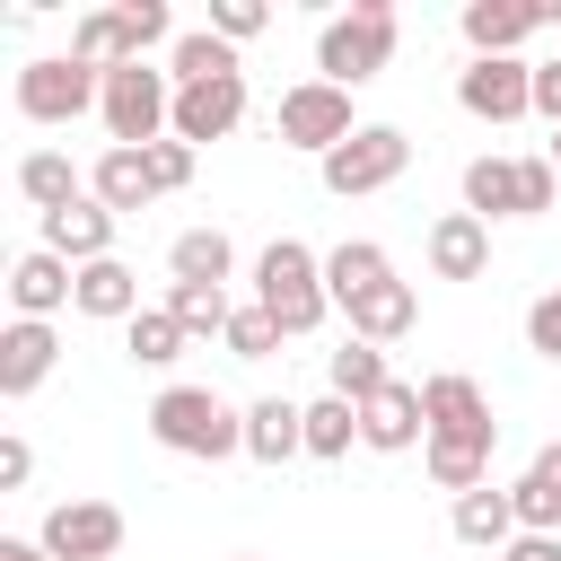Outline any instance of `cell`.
<instances>
[{
  "mask_svg": "<svg viewBox=\"0 0 561 561\" xmlns=\"http://www.w3.org/2000/svg\"><path fill=\"white\" fill-rule=\"evenodd\" d=\"M421 412H430V447H421L430 482L456 491V500L482 491V482H491V447H500L491 394H482L465 368H438V377H421Z\"/></svg>",
  "mask_w": 561,
  "mask_h": 561,
  "instance_id": "cell-1",
  "label": "cell"
},
{
  "mask_svg": "<svg viewBox=\"0 0 561 561\" xmlns=\"http://www.w3.org/2000/svg\"><path fill=\"white\" fill-rule=\"evenodd\" d=\"M149 438L167 456H193V465H219V456H245V412L210 386H158L149 394Z\"/></svg>",
  "mask_w": 561,
  "mask_h": 561,
  "instance_id": "cell-2",
  "label": "cell"
},
{
  "mask_svg": "<svg viewBox=\"0 0 561 561\" xmlns=\"http://www.w3.org/2000/svg\"><path fill=\"white\" fill-rule=\"evenodd\" d=\"M254 307L280 324V342L316 333V324L333 316V289H324V254H316V245H298V237H272V245L254 254Z\"/></svg>",
  "mask_w": 561,
  "mask_h": 561,
  "instance_id": "cell-3",
  "label": "cell"
},
{
  "mask_svg": "<svg viewBox=\"0 0 561 561\" xmlns=\"http://www.w3.org/2000/svg\"><path fill=\"white\" fill-rule=\"evenodd\" d=\"M394 44H403L394 0H351V9H333V18L316 26V79H333V88H368V79L394 61Z\"/></svg>",
  "mask_w": 561,
  "mask_h": 561,
  "instance_id": "cell-4",
  "label": "cell"
},
{
  "mask_svg": "<svg viewBox=\"0 0 561 561\" xmlns=\"http://www.w3.org/2000/svg\"><path fill=\"white\" fill-rule=\"evenodd\" d=\"M96 123H105L114 149H158V140L175 131V79H167L158 61H123V70H105V105H96Z\"/></svg>",
  "mask_w": 561,
  "mask_h": 561,
  "instance_id": "cell-5",
  "label": "cell"
},
{
  "mask_svg": "<svg viewBox=\"0 0 561 561\" xmlns=\"http://www.w3.org/2000/svg\"><path fill=\"white\" fill-rule=\"evenodd\" d=\"M561 193L552 158H473L465 167V210L473 219H543Z\"/></svg>",
  "mask_w": 561,
  "mask_h": 561,
  "instance_id": "cell-6",
  "label": "cell"
},
{
  "mask_svg": "<svg viewBox=\"0 0 561 561\" xmlns=\"http://www.w3.org/2000/svg\"><path fill=\"white\" fill-rule=\"evenodd\" d=\"M105 105V70H88L79 53H35L18 70V114L26 123H79Z\"/></svg>",
  "mask_w": 561,
  "mask_h": 561,
  "instance_id": "cell-7",
  "label": "cell"
},
{
  "mask_svg": "<svg viewBox=\"0 0 561 561\" xmlns=\"http://www.w3.org/2000/svg\"><path fill=\"white\" fill-rule=\"evenodd\" d=\"M272 131H280V149L333 158V149L359 131V114H351V88H333V79H298V88H280V114H272Z\"/></svg>",
  "mask_w": 561,
  "mask_h": 561,
  "instance_id": "cell-8",
  "label": "cell"
},
{
  "mask_svg": "<svg viewBox=\"0 0 561 561\" xmlns=\"http://www.w3.org/2000/svg\"><path fill=\"white\" fill-rule=\"evenodd\" d=\"M324 167V193L333 202H359V193H386L403 167H412V140H403V123H359L333 158H316Z\"/></svg>",
  "mask_w": 561,
  "mask_h": 561,
  "instance_id": "cell-9",
  "label": "cell"
},
{
  "mask_svg": "<svg viewBox=\"0 0 561 561\" xmlns=\"http://www.w3.org/2000/svg\"><path fill=\"white\" fill-rule=\"evenodd\" d=\"M35 543L53 561H114L123 552V508L114 500H53L44 526H35Z\"/></svg>",
  "mask_w": 561,
  "mask_h": 561,
  "instance_id": "cell-10",
  "label": "cell"
},
{
  "mask_svg": "<svg viewBox=\"0 0 561 561\" xmlns=\"http://www.w3.org/2000/svg\"><path fill=\"white\" fill-rule=\"evenodd\" d=\"M456 105L473 123H517L535 114V61H465L456 70Z\"/></svg>",
  "mask_w": 561,
  "mask_h": 561,
  "instance_id": "cell-11",
  "label": "cell"
},
{
  "mask_svg": "<svg viewBox=\"0 0 561 561\" xmlns=\"http://www.w3.org/2000/svg\"><path fill=\"white\" fill-rule=\"evenodd\" d=\"M561 9H543V0H465V44H473V61H517V44L535 35V26H552Z\"/></svg>",
  "mask_w": 561,
  "mask_h": 561,
  "instance_id": "cell-12",
  "label": "cell"
},
{
  "mask_svg": "<svg viewBox=\"0 0 561 561\" xmlns=\"http://www.w3.org/2000/svg\"><path fill=\"white\" fill-rule=\"evenodd\" d=\"M237 123H245V70L175 88V140H184V149H202V140H228Z\"/></svg>",
  "mask_w": 561,
  "mask_h": 561,
  "instance_id": "cell-13",
  "label": "cell"
},
{
  "mask_svg": "<svg viewBox=\"0 0 561 561\" xmlns=\"http://www.w3.org/2000/svg\"><path fill=\"white\" fill-rule=\"evenodd\" d=\"M70 298H79V263H61L53 245H35V254L9 263V307H18L26 324H53Z\"/></svg>",
  "mask_w": 561,
  "mask_h": 561,
  "instance_id": "cell-14",
  "label": "cell"
},
{
  "mask_svg": "<svg viewBox=\"0 0 561 561\" xmlns=\"http://www.w3.org/2000/svg\"><path fill=\"white\" fill-rule=\"evenodd\" d=\"M359 447H377V456H412V447H430V412H421V386H386V394H368L359 403Z\"/></svg>",
  "mask_w": 561,
  "mask_h": 561,
  "instance_id": "cell-15",
  "label": "cell"
},
{
  "mask_svg": "<svg viewBox=\"0 0 561 561\" xmlns=\"http://www.w3.org/2000/svg\"><path fill=\"white\" fill-rule=\"evenodd\" d=\"M53 359H61V333H53V324H26V316L0 324V394H9V403H26V394L53 377Z\"/></svg>",
  "mask_w": 561,
  "mask_h": 561,
  "instance_id": "cell-16",
  "label": "cell"
},
{
  "mask_svg": "<svg viewBox=\"0 0 561 561\" xmlns=\"http://www.w3.org/2000/svg\"><path fill=\"white\" fill-rule=\"evenodd\" d=\"M44 245H53L61 263H105V254H114V210H105L96 193H79L70 210H44Z\"/></svg>",
  "mask_w": 561,
  "mask_h": 561,
  "instance_id": "cell-17",
  "label": "cell"
},
{
  "mask_svg": "<svg viewBox=\"0 0 561 561\" xmlns=\"http://www.w3.org/2000/svg\"><path fill=\"white\" fill-rule=\"evenodd\" d=\"M430 272L438 280H482L491 272V219H473V210L430 219Z\"/></svg>",
  "mask_w": 561,
  "mask_h": 561,
  "instance_id": "cell-18",
  "label": "cell"
},
{
  "mask_svg": "<svg viewBox=\"0 0 561 561\" xmlns=\"http://www.w3.org/2000/svg\"><path fill=\"white\" fill-rule=\"evenodd\" d=\"M245 456H254V465H289V456H307V403H289V394L245 403Z\"/></svg>",
  "mask_w": 561,
  "mask_h": 561,
  "instance_id": "cell-19",
  "label": "cell"
},
{
  "mask_svg": "<svg viewBox=\"0 0 561 561\" xmlns=\"http://www.w3.org/2000/svg\"><path fill=\"white\" fill-rule=\"evenodd\" d=\"M508 500H517V535H561V438L535 447V465L508 482Z\"/></svg>",
  "mask_w": 561,
  "mask_h": 561,
  "instance_id": "cell-20",
  "label": "cell"
},
{
  "mask_svg": "<svg viewBox=\"0 0 561 561\" xmlns=\"http://www.w3.org/2000/svg\"><path fill=\"white\" fill-rule=\"evenodd\" d=\"M79 316H96V324H131L140 316V272L123 263V254H105V263H79V298H70Z\"/></svg>",
  "mask_w": 561,
  "mask_h": 561,
  "instance_id": "cell-21",
  "label": "cell"
},
{
  "mask_svg": "<svg viewBox=\"0 0 561 561\" xmlns=\"http://www.w3.org/2000/svg\"><path fill=\"white\" fill-rule=\"evenodd\" d=\"M342 316H351V342H377V351H386V342H403V333L421 324V289H412V280H386V289L351 298Z\"/></svg>",
  "mask_w": 561,
  "mask_h": 561,
  "instance_id": "cell-22",
  "label": "cell"
},
{
  "mask_svg": "<svg viewBox=\"0 0 561 561\" xmlns=\"http://www.w3.org/2000/svg\"><path fill=\"white\" fill-rule=\"evenodd\" d=\"M447 526H456V543H465V552H491V561H500V552L517 543V500L482 482V491H465V500H456V517H447Z\"/></svg>",
  "mask_w": 561,
  "mask_h": 561,
  "instance_id": "cell-23",
  "label": "cell"
},
{
  "mask_svg": "<svg viewBox=\"0 0 561 561\" xmlns=\"http://www.w3.org/2000/svg\"><path fill=\"white\" fill-rule=\"evenodd\" d=\"M394 280V254L377 245V237H342L333 254H324V289H333V307H351V298H368V289H386Z\"/></svg>",
  "mask_w": 561,
  "mask_h": 561,
  "instance_id": "cell-24",
  "label": "cell"
},
{
  "mask_svg": "<svg viewBox=\"0 0 561 561\" xmlns=\"http://www.w3.org/2000/svg\"><path fill=\"white\" fill-rule=\"evenodd\" d=\"M88 193L123 219V210H149V202H158V175H149V158H140V149H105V158L88 167Z\"/></svg>",
  "mask_w": 561,
  "mask_h": 561,
  "instance_id": "cell-25",
  "label": "cell"
},
{
  "mask_svg": "<svg viewBox=\"0 0 561 561\" xmlns=\"http://www.w3.org/2000/svg\"><path fill=\"white\" fill-rule=\"evenodd\" d=\"M18 193H26L35 219H44V210H70V202L88 193V175H79L61 149H26V158H18Z\"/></svg>",
  "mask_w": 561,
  "mask_h": 561,
  "instance_id": "cell-26",
  "label": "cell"
},
{
  "mask_svg": "<svg viewBox=\"0 0 561 561\" xmlns=\"http://www.w3.org/2000/svg\"><path fill=\"white\" fill-rule=\"evenodd\" d=\"M167 272H175V280H202V289H228V272H237L228 228H184V237L167 245Z\"/></svg>",
  "mask_w": 561,
  "mask_h": 561,
  "instance_id": "cell-27",
  "label": "cell"
},
{
  "mask_svg": "<svg viewBox=\"0 0 561 561\" xmlns=\"http://www.w3.org/2000/svg\"><path fill=\"white\" fill-rule=\"evenodd\" d=\"M184 342H193V333H184L167 307H140V316L123 324V351H131V368H175V359H184Z\"/></svg>",
  "mask_w": 561,
  "mask_h": 561,
  "instance_id": "cell-28",
  "label": "cell"
},
{
  "mask_svg": "<svg viewBox=\"0 0 561 561\" xmlns=\"http://www.w3.org/2000/svg\"><path fill=\"white\" fill-rule=\"evenodd\" d=\"M324 377H333V394H342V403H368V394H386V386H394V368H386V351H377V342H342V351L324 359Z\"/></svg>",
  "mask_w": 561,
  "mask_h": 561,
  "instance_id": "cell-29",
  "label": "cell"
},
{
  "mask_svg": "<svg viewBox=\"0 0 561 561\" xmlns=\"http://www.w3.org/2000/svg\"><path fill=\"white\" fill-rule=\"evenodd\" d=\"M351 447H359V403L316 394V403H307V456H316V465H342Z\"/></svg>",
  "mask_w": 561,
  "mask_h": 561,
  "instance_id": "cell-30",
  "label": "cell"
},
{
  "mask_svg": "<svg viewBox=\"0 0 561 561\" xmlns=\"http://www.w3.org/2000/svg\"><path fill=\"white\" fill-rule=\"evenodd\" d=\"M158 307H167L193 342H202V333H228V316H237V298H228V289H202V280H167Z\"/></svg>",
  "mask_w": 561,
  "mask_h": 561,
  "instance_id": "cell-31",
  "label": "cell"
},
{
  "mask_svg": "<svg viewBox=\"0 0 561 561\" xmlns=\"http://www.w3.org/2000/svg\"><path fill=\"white\" fill-rule=\"evenodd\" d=\"M228 70H237V44H219L210 26L175 35V53H167V79H175V88H193V79H228Z\"/></svg>",
  "mask_w": 561,
  "mask_h": 561,
  "instance_id": "cell-32",
  "label": "cell"
},
{
  "mask_svg": "<svg viewBox=\"0 0 561 561\" xmlns=\"http://www.w3.org/2000/svg\"><path fill=\"white\" fill-rule=\"evenodd\" d=\"M219 342H228V359H272V351H280V324L245 298V307L228 316V333H219Z\"/></svg>",
  "mask_w": 561,
  "mask_h": 561,
  "instance_id": "cell-33",
  "label": "cell"
},
{
  "mask_svg": "<svg viewBox=\"0 0 561 561\" xmlns=\"http://www.w3.org/2000/svg\"><path fill=\"white\" fill-rule=\"evenodd\" d=\"M263 26H272L263 0H210V35H219V44H245V35H263Z\"/></svg>",
  "mask_w": 561,
  "mask_h": 561,
  "instance_id": "cell-34",
  "label": "cell"
},
{
  "mask_svg": "<svg viewBox=\"0 0 561 561\" xmlns=\"http://www.w3.org/2000/svg\"><path fill=\"white\" fill-rule=\"evenodd\" d=\"M140 158H149V175H158V193H184V184H193V167H202V149H184L175 131H167L158 149H140Z\"/></svg>",
  "mask_w": 561,
  "mask_h": 561,
  "instance_id": "cell-35",
  "label": "cell"
},
{
  "mask_svg": "<svg viewBox=\"0 0 561 561\" xmlns=\"http://www.w3.org/2000/svg\"><path fill=\"white\" fill-rule=\"evenodd\" d=\"M526 351H535V359H552V368H561V289H543V298H535V307H526Z\"/></svg>",
  "mask_w": 561,
  "mask_h": 561,
  "instance_id": "cell-36",
  "label": "cell"
},
{
  "mask_svg": "<svg viewBox=\"0 0 561 561\" xmlns=\"http://www.w3.org/2000/svg\"><path fill=\"white\" fill-rule=\"evenodd\" d=\"M26 473H35V447L9 430V438H0V491H26Z\"/></svg>",
  "mask_w": 561,
  "mask_h": 561,
  "instance_id": "cell-37",
  "label": "cell"
},
{
  "mask_svg": "<svg viewBox=\"0 0 561 561\" xmlns=\"http://www.w3.org/2000/svg\"><path fill=\"white\" fill-rule=\"evenodd\" d=\"M535 114L561 131V61H535Z\"/></svg>",
  "mask_w": 561,
  "mask_h": 561,
  "instance_id": "cell-38",
  "label": "cell"
},
{
  "mask_svg": "<svg viewBox=\"0 0 561 561\" xmlns=\"http://www.w3.org/2000/svg\"><path fill=\"white\" fill-rule=\"evenodd\" d=\"M500 561H561V535H517Z\"/></svg>",
  "mask_w": 561,
  "mask_h": 561,
  "instance_id": "cell-39",
  "label": "cell"
},
{
  "mask_svg": "<svg viewBox=\"0 0 561 561\" xmlns=\"http://www.w3.org/2000/svg\"><path fill=\"white\" fill-rule=\"evenodd\" d=\"M0 561H53V552H44L35 535H0Z\"/></svg>",
  "mask_w": 561,
  "mask_h": 561,
  "instance_id": "cell-40",
  "label": "cell"
},
{
  "mask_svg": "<svg viewBox=\"0 0 561 561\" xmlns=\"http://www.w3.org/2000/svg\"><path fill=\"white\" fill-rule=\"evenodd\" d=\"M543 158H552V167H561V131H552V140H543Z\"/></svg>",
  "mask_w": 561,
  "mask_h": 561,
  "instance_id": "cell-41",
  "label": "cell"
},
{
  "mask_svg": "<svg viewBox=\"0 0 561 561\" xmlns=\"http://www.w3.org/2000/svg\"><path fill=\"white\" fill-rule=\"evenodd\" d=\"M228 561H263V552H228Z\"/></svg>",
  "mask_w": 561,
  "mask_h": 561,
  "instance_id": "cell-42",
  "label": "cell"
}]
</instances>
